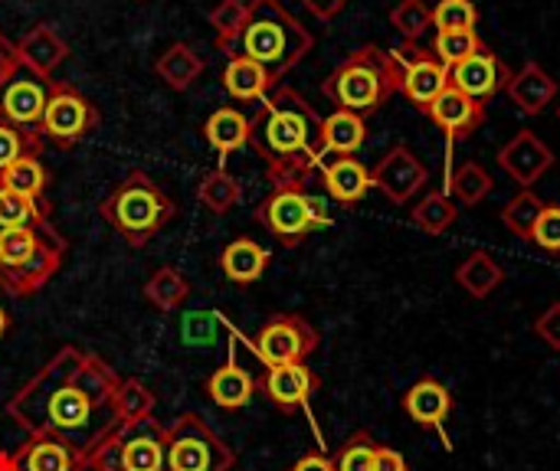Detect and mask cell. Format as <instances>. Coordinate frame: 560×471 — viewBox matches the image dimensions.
<instances>
[{"label": "cell", "mask_w": 560, "mask_h": 471, "mask_svg": "<svg viewBox=\"0 0 560 471\" xmlns=\"http://www.w3.org/2000/svg\"><path fill=\"white\" fill-rule=\"evenodd\" d=\"M121 377L95 354L62 348L7 403V416L26 436H52L82 462L118 426L115 393Z\"/></svg>", "instance_id": "cell-1"}, {"label": "cell", "mask_w": 560, "mask_h": 471, "mask_svg": "<svg viewBox=\"0 0 560 471\" xmlns=\"http://www.w3.org/2000/svg\"><path fill=\"white\" fill-rule=\"evenodd\" d=\"M253 151L266 164V177L272 187L282 184H308V177L322 167V118L292 85H276L253 115Z\"/></svg>", "instance_id": "cell-2"}, {"label": "cell", "mask_w": 560, "mask_h": 471, "mask_svg": "<svg viewBox=\"0 0 560 471\" xmlns=\"http://www.w3.org/2000/svg\"><path fill=\"white\" fill-rule=\"evenodd\" d=\"M315 46V36L279 3V0H249L246 20L236 30L233 39L217 43V49L233 59L246 56L259 66H266L276 79L289 75Z\"/></svg>", "instance_id": "cell-3"}, {"label": "cell", "mask_w": 560, "mask_h": 471, "mask_svg": "<svg viewBox=\"0 0 560 471\" xmlns=\"http://www.w3.org/2000/svg\"><path fill=\"white\" fill-rule=\"evenodd\" d=\"M98 216L131 246L141 249L148 246L174 216L177 207L174 200L164 193V187L144 174V170H131L102 203H98Z\"/></svg>", "instance_id": "cell-4"}, {"label": "cell", "mask_w": 560, "mask_h": 471, "mask_svg": "<svg viewBox=\"0 0 560 471\" xmlns=\"http://www.w3.org/2000/svg\"><path fill=\"white\" fill-rule=\"evenodd\" d=\"M69 243L52 229H0V289L10 298H30L62 269Z\"/></svg>", "instance_id": "cell-5"}, {"label": "cell", "mask_w": 560, "mask_h": 471, "mask_svg": "<svg viewBox=\"0 0 560 471\" xmlns=\"http://www.w3.org/2000/svg\"><path fill=\"white\" fill-rule=\"evenodd\" d=\"M322 95L345 111H354L361 118L381 111L390 95H397V66L390 52L368 43L354 49L335 72L322 82Z\"/></svg>", "instance_id": "cell-6"}, {"label": "cell", "mask_w": 560, "mask_h": 471, "mask_svg": "<svg viewBox=\"0 0 560 471\" xmlns=\"http://www.w3.org/2000/svg\"><path fill=\"white\" fill-rule=\"evenodd\" d=\"M253 220L276 236L285 249L302 246L315 229L331 226L328 203L305 190V184H282L272 187V193L253 210Z\"/></svg>", "instance_id": "cell-7"}, {"label": "cell", "mask_w": 560, "mask_h": 471, "mask_svg": "<svg viewBox=\"0 0 560 471\" xmlns=\"http://www.w3.org/2000/svg\"><path fill=\"white\" fill-rule=\"evenodd\" d=\"M167 439L164 423L154 416L118 423L112 436L89 456L85 469L92 471H167Z\"/></svg>", "instance_id": "cell-8"}, {"label": "cell", "mask_w": 560, "mask_h": 471, "mask_svg": "<svg viewBox=\"0 0 560 471\" xmlns=\"http://www.w3.org/2000/svg\"><path fill=\"white\" fill-rule=\"evenodd\" d=\"M164 439L167 471H230L236 466V452L197 413H184L164 426Z\"/></svg>", "instance_id": "cell-9"}, {"label": "cell", "mask_w": 560, "mask_h": 471, "mask_svg": "<svg viewBox=\"0 0 560 471\" xmlns=\"http://www.w3.org/2000/svg\"><path fill=\"white\" fill-rule=\"evenodd\" d=\"M98 121H102V115L92 98H85L75 85H69L62 79L49 82V98H46V108L39 118L43 141H52L56 148L69 151L82 138H89L98 128Z\"/></svg>", "instance_id": "cell-10"}, {"label": "cell", "mask_w": 560, "mask_h": 471, "mask_svg": "<svg viewBox=\"0 0 560 471\" xmlns=\"http://www.w3.org/2000/svg\"><path fill=\"white\" fill-rule=\"evenodd\" d=\"M390 59L397 66V92L427 115V108L450 89V66L420 43H400L390 49Z\"/></svg>", "instance_id": "cell-11"}, {"label": "cell", "mask_w": 560, "mask_h": 471, "mask_svg": "<svg viewBox=\"0 0 560 471\" xmlns=\"http://www.w3.org/2000/svg\"><path fill=\"white\" fill-rule=\"evenodd\" d=\"M318 331L302 315H272L256 338H249V348L266 367H282L308 361L318 351Z\"/></svg>", "instance_id": "cell-12"}, {"label": "cell", "mask_w": 560, "mask_h": 471, "mask_svg": "<svg viewBox=\"0 0 560 471\" xmlns=\"http://www.w3.org/2000/svg\"><path fill=\"white\" fill-rule=\"evenodd\" d=\"M427 115L433 118V125H440V128L446 131V190H450V180H453V174H456V167H453V148H456V141L472 138V134L486 125V105L476 102V98H469V95H463L459 89L450 85V89L427 108ZM446 190H443V193H446Z\"/></svg>", "instance_id": "cell-13"}, {"label": "cell", "mask_w": 560, "mask_h": 471, "mask_svg": "<svg viewBox=\"0 0 560 471\" xmlns=\"http://www.w3.org/2000/svg\"><path fill=\"white\" fill-rule=\"evenodd\" d=\"M512 69H509V62L495 52V49H489L486 43L472 52V56H466L463 62H456L453 69H450V85L453 89H459L463 95H469V98H476V102H492L499 92H505L509 89V82H512Z\"/></svg>", "instance_id": "cell-14"}, {"label": "cell", "mask_w": 560, "mask_h": 471, "mask_svg": "<svg viewBox=\"0 0 560 471\" xmlns=\"http://www.w3.org/2000/svg\"><path fill=\"white\" fill-rule=\"evenodd\" d=\"M430 180L427 164L407 148V144H394L374 167H371V184L397 207L410 203Z\"/></svg>", "instance_id": "cell-15"}, {"label": "cell", "mask_w": 560, "mask_h": 471, "mask_svg": "<svg viewBox=\"0 0 560 471\" xmlns=\"http://www.w3.org/2000/svg\"><path fill=\"white\" fill-rule=\"evenodd\" d=\"M49 82L52 79H39L30 69H20L16 75L0 82V121L39 131V118L49 98Z\"/></svg>", "instance_id": "cell-16"}, {"label": "cell", "mask_w": 560, "mask_h": 471, "mask_svg": "<svg viewBox=\"0 0 560 471\" xmlns=\"http://www.w3.org/2000/svg\"><path fill=\"white\" fill-rule=\"evenodd\" d=\"M0 471H85V462L52 436H26L0 452Z\"/></svg>", "instance_id": "cell-17"}, {"label": "cell", "mask_w": 560, "mask_h": 471, "mask_svg": "<svg viewBox=\"0 0 560 471\" xmlns=\"http://www.w3.org/2000/svg\"><path fill=\"white\" fill-rule=\"evenodd\" d=\"M259 390L269 397L272 407H279L282 413H295V410H308L312 397L318 393L322 380L312 367L302 364H282V367H266V374L256 380Z\"/></svg>", "instance_id": "cell-18"}, {"label": "cell", "mask_w": 560, "mask_h": 471, "mask_svg": "<svg viewBox=\"0 0 560 471\" xmlns=\"http://www.w3.org/2000/svg\"><path fill=\"white\" fill-rule=\"evenodd\" d=\"M495 161L515 184H522V190H532V184L555 167V151L535 131H518L509 144H502Z\"/></svg>", "instance_id": "cell-19"}, {"label": "cell", "mask_w": 560, "mask_h": 471, "mask_svg": "<svg viewBox=\"0 0 560 471\" xmlns=\"http://www.w3.org/2000/svg\"><path fill=\"white\" fill-rule=\"evenodd\" d=\"M400 407H404V413H407L417 426L440 433L443 446L453 449V446H450V436H446V416L453 413V393H450L446 384H440L436 377H420V380L404 393V403H400Z\"/></svg>", "instance_id": "cell-20"}, {"label": "cell", "mask_w": 560, "mask_h": 471, "mask_svg": "<svg viewBox=\"0 0 560 471\" xmlns=\"http://www.w3.org/2000/svg\"><path fill=\"white\" fill-rule=\"evenodd\" d=\"M322 187L331 200L351 207V203H361L368 197V190H374L371 184V167L361 164L358 157H325L322 167Z\"/></svg>", "instance_id": "cell-21"}, {"label": "cell", "mask_w": 560, "mask_h": 471, "mask_svg": "<svg viewBox=\"0 0 560 471\" xmlns=\"http://www.w3.org/2000/svg\"><path fill=\"white\" fill-rule=\"evenodd\" d=\"M16 49L23 69H30L39 79H52V72L69 59V43L49 23H36L23 39H16Z\"/></svg>", "instance_id": "cell-22"}, {"label": "cell", "mask_w": 560, "mask_h": 471, "mask_svg": "<svg viewBox=\"0 0 560 471\" xmlns=\"http://www.w3.org/2000/svg\"><path fill=\"white\" fill-rule=\"evenodd\" d=\"M505 92H509V98L518 105L522 115L535 118V115H541V111L558 98V82H555V75H551L545 66H538L535 59H528V62L512 75V82H509Z\"/></svg>", "instance_id": "cell-23"}, {"label": "cell", "mask_w": 560, "mask_h": 471, "mask_svg": "<svg viewBox=\"0 0 560 471\" xmlns=\"http://www.w3.org/2000/svg\"><path fill=\"white\" fill-rule=\"evenodd\" d=\"M249 134H253V118L246 111H240L236 105H223V108L210 111V118L203 121V138L223 161L233 151H243L249 144Z\"/></svg>", "instance_id": "cell-24"}, {"label": "cell", "mask_w": 560, "mask_h": 471, "mask_svg": "<svg viewBox=\"0 0 560 471\" xmlns=\"http://www.w3.org/2000/svg\"><path fill=\"white\" fill-rule=\"evenodd\" d=\"M276 85H279V79H276L266 66H259V62H253V59H246V56L226 59L223 89H226V95H230L233 102H262Z\"/></svg>", "instance_id": "cell-25"}, {"label": "cell", "mask_w": 560, "mask_h": 471, "mask_svg": "<svg viewBox=\"0 0 560 471\" xmlns=\"http://www.w3.org/2000/svg\"><path fill=\"white\" fill-rule=\"evenodd\" d=\"M368 141V118L335 108L322 118V151L325 157H354Z\"/></svg>", "instance_id": "cell-26"}, {"label": "cell", "mask_w": 560, "mask_h": 471, "mask_svg": "<svg viewBox=\"0 0 560 471\" xmlns=\"http://www.w3.org/2000/svg\"><path fill=\"white\" fill-rule=\"evenodd\" d=\"M203 390H207V397H210L220 410H243V407H249V400L256 397L259 384H256V377H253L249 370H243V367L230 357L223 367H217V370L210 374V380L203 384Z\"/></svg>", "instance_id": "cell-27"}, {"label": "cell", "mask_w": 560, "mask_h": 471, "mask_svg": "<svg viewBox=\"0 0 560 471\" xmlns=\"http://www.w3.org/2000/svg\"><path fill=\"white\" fill-rule=\"evenodd\" d=\"M220 269L233 285H253L269 269V249L249 236H240L220 252Z\"/></svg>", "instance_id": "cell-28"}, {"label": "cell", "mask_w": 560, "mask_h": 471, "mask_svg": "<svg viewBox=\"0 0 560 471\" xmlns=\"http://www.w3.org/2000/svg\"><path fill=\"white\" fill-rule=\"evenodd\" d=\"M203 72V59L187 46V43H171L158 59H154V75L174 89V92H184L190 89Z\"/></svg>", "instance_id": "cell-29"}, {"label": "cell", "mask_w": 560, "mask_h": 471, "mask_svg": "<svg viewBox=\"0 0 560 471\" xmlns=\"http://www.w3.org/2000/svg\"><path fill=\"white\" fill-rule=\"evenodd\" d=\"M456 282H459L472 298H489V295L505 282V269L495 262V256H492V252L476 249V252H469V256L459 262V269H456Z\"/></svg>", "instance_id": "cell-30"}, {"label": "cell", "mask_w": 560, "mask_h": 471, "mask_svg": "<svg viewBox=\"0 0 560 471\" xmlns=\"http://www.w3.org/2000/svg\"><path fill=\"white\" fill-rule=\"evenodd\" d=\"M49 213H52V203H36V200L0 184V229H16V226L52 229Z\"/></svg>", "instance_id": "cell-31"}, {"label": "cell", "mask_w": 560, "mask_h": 471, "mask_svg": "<svg viewBox=\"0 0 560 471\" xmlns=\"http://www.w3.org/2000/svg\"><path fill=\"white\" fill-rule=\"evenodd\" d=\"M197 200H200L203 210H210V213H217V216H226L230 210L240 207L243 187H240V180H236L226 167H213V170H207V174L200 177V184H197Z\"/></svg>", "instance_id": "cell-32"}, {"label": "cell", "mask_w": 560, "mask_h": 471, "mask_svg": "<svg viewBox=\"0 0 560 471\" xmlns=\"http://www.w3.org/2000/svg\"><path fill=\"white\" fill-rule=\"evenodd\" d=\"M190 295V282L174 269V266H161L151 272V279L144 282V298L148 305H154L158 311H177Z\"/></svg>", "instance_id": "cell-33"}, {"label": "cell", "mask_w": 560, "mask_h": 471, "mask_svg": "<svg viewBox=\"0 0 560 471\" xmlns=\"http://www.w3.org/2000/svg\"><path fill=\"white\" fill-rule=\"evenodd\" d=\"M0 184L10 187V190H16V193H23V197H30V200H36V203H49V197H46L49 174H46V167H43V161L36 154L20 157L16 164H10L3 170Z\"/></svg>", "instance_id": "cell-34"}, {"label": "cell", "mask_w": 560, "mask_h": 471, "mask_svg": "<svg viewBox=\"0 0 560 471\" xmlns=\"http://www.w3.org/2000/svg\"><path fill=\"white\" fill-rule=\"evenodd\" d=\"M456 216H459V203H456L450 193H443V190L427 193V197L410 210L413 226H420V229H423V233H430V236L446 233V229L456 223Z\"/></svg>", "instance_id": "cell-35"}, {"label": "cell", "mask_w": 560, "mask_h": 471, "mask_svg": "<svg viewBox=\"0 0 560 471\" xmlns=\"http://www.w3.org/2000/svg\"><path fill=\"white\" fill-rule=\"evenodd\" d=\"M492 190H495L492 174H489L479 161H466V164L453 174L446 193H450L456 203H463V207H476V203H482Z\"/></svg>", "instance_id": "cell-36"}, {"label": "cell", "mask_w": 560, "mask_h": 471, "mask_svg": "<svg viewBox=\"0 0 560 471\" xmlns=\"http://www.w3.org/2000/svg\"><path fill=\"white\" fill-rule=\"evenodd\" d=\"M154 393L148 384H141L138 377H125L118 384V393H115V413H118V423H135V420H148L154 416Z\"/></svg>", "instance_id": "cell-37"}, {"label": "cell", "mask_w": 560, "mask_h": 471, "mask_svg": "<svg viewBox=\"0 0 560 471\" xmlns=\"http://www.w3.org/2000/svg\"><path fill=\"white\" fill-rule=\"evenodd\" d=\"M541 210H545V200L535 190H522L518 197H512L502 207V223H505V229H512V236L532 239V229H535Z\"/></svg>", "instance_id": "cell-38"}, {"label": "cell", "mask_w": 560, "mask_h": 471, "mask_svg": "<svg viewBox=\"0 0 560 471\" xmlns=\"http://www.w3.org/2000/svg\"><path fill=\"white\" fill-rule=\"evenodd\" d=\"M39 151H43V134L39 131L0 121V177H3V170L10 164H16L20 157H30V154L39 157Z\"/></svg>", "instance_id": "cell-39"}, {"label": "cell", "mask_w": 560, "mask_h": 471, "mask_svg": "<svg viewBox=\"0 0 560 471\" xmlns=\"http://www.w3.org/2000/svg\"><path fill=\"white\" fill-rule=\"evenodd\" d=\"M394 30L404 36V43H420V36L433 26V7L427 0H397L390 10Z\"/></svg>", "instance_id": "cell-40"}, {"label": "cell", "mask_w": 560, "mask_h": 471, "mask_svg": "<svg viewBox=\"0 0 560 471\" xmlns=\"http://www.w3.org/2000/svg\"><path fill=\"white\" fill-rule=\"evenodd\" d=\"M482 46V39H479V33L476 30H443V33H436L433 36V56L443 62V66H456V62H463L466 56H472L476 49Z\"/></svg>", "instance_id": "cell-41"}, {"label": "cell", "mask_w": 560, "mask_h": 471, "mask_svg": "<svg viewBox=\"0 0 560 471\" xmlns=\"http://www.w3.org/2000/svg\"><path fill=\"white\" fill-rule=\"evenodd\" d=\"M374 449L377 443L368 429L351 433L335 456V471H374Z\"/></svg>", "instance_id": "cell-42"}, {"label": "cell", "mask_w": 560, "mask_h": 471, "mask_svg": "<svg viewBox=\"0 0 560 471\" xmlns=\"http://www.w3.org/2000/svg\"><path fill=\"white\" fill-rule=\"evenodd\" d=\"M433 26L443 30H476L479 26V7L476 0H440L433 7Z\"/></svg>", "instance_id": "cell-43"}, {"label": "cell", "mask_w": 560, "mask_h": 471, "mask_svg": "<svg viewBox=\"0 0 560 471\" xmlns=\"http://www.w3.org/2000/svg\"><path fill=\"white\" fill-rule=\"evenodd\" d=\"M220 325L223 321H220L217 311H187L180 318V341L187 348H213Z\"/></svg>", "instance_id": "cell-44"}, {"label": "cell", "mask_w": 560, "mask_h": 471, "mask_svg": "<svg viewBox=\"0 0 560 471\" xmlns=\"http://www.w3.org/2000/svg\"><path fill=\"white\" fill-rule=\"evenodd\" d=\"M246 10H249V0H220L213 10H210V26L217 33V43H226L236 36V30L243 26L246 20Z\"/></svg>", "instance_id": "cell-45"}, {"label": "cell", "mask_w": 560, "mask_h": 471, "mask_svg": "<svg viewBox=\"0 0 560 471\" xmlns=\"http://www.w3.org/2000/svg\"><path fill=\"white\" fill-rule=\"evenodd\" d=\"M532 239L541 246V249H548V252H560V203H545V210H541V216H538V223H535V229H532Z\"/></svg>", "instance_id": "cell-46"}, {"label": "cell", "mask_w": 560, "mask_h": 471, "mask_svg": "<svg viewBox=\"0 0 560 471\" xmlns=\"http://www.w3.org/2000/svg\"><path fill=\"white\" fill-rule=\"evenodd\" d=\"M535 334L551 348V351H560V302L548 305L538 321H535Z\"/></svg>", "instance_id": "cell-47"}, {"label": "cell", "mask_w": 560, "mask_h": 471, "mask_svg": "<svg viewBox=\"0 0 560 471\" xmlns=\"http://www.w3.org/2000/svg\"><path fill=\"white\" fill-rule=\"evenodd\" d=\"M20 69H23V62H20L16 43L7 33H0V82H7L10 75H16Z\"/></svg>", "instance_id": "cell-48"}, {"label": "cell", "mask_w": 560, "mask_h": 471, "mask_svg": "<svg viewBox=\"0 0 560 471\" xmlns=\"http://www.w3.org/2000/svg\"><path fill=\"white\" fill-rule=\"evenodd\" d=\"M374 471H410V466L394 446H377L374 449Z\"/></svg>", "instance_id": "cell-49"}, {"label": "cell", "mask_w": 560, "mask_h": 471, "mask_svg": "<svg viewBox=\"0 0 560 471\" xmlns=\"http://www.w3.org/2000/svg\"><path fill=\"white\" fill-rule=\"evenodd\" d=\"M348 3H351V0H302V7L312 10L318 20H335Z\"/></svg>", "instance_id": "cell-50"}, {"label": "cell", "mask_w": 560, "mask_h": 471, "mask_svg": "<svg viewBox=\"0 0 560 471\" xmlns=\"http://www.w3.org/2000/svg\"><path fill=\"white\" fill-rule=\"evenodd\" d=\"M289 471H335V459L325 452H305Z\"/></svg>", "instance_id": "cell-51"}, {"label": "cell", "mask_w": 560, "mask_h": 471, "mask_svg": "<svg viewBox=\"0 0 560 471\" xmlns=\"http://www.w3.org/2000/svg\"><path fill=\"white\" fill-rule=\"evenodd\" d=\"M10 325H13V321H10V315H7V311L0 308V338H3L7 331H10Z\"/></svg>", "instance_id": "cell-52"}, {"label": "cell", "mask_w": 560, "mask_h": 471, "mask_svg": "<svg viewBox=\"0 0 560 471\" xmlns=\"http://www.w3.org/2000/svg\"><path fill=\"white\" fill-rule=\"evenodd\" d=\"M558 118H560V105H558Z\"/></svg>", "instance_id": "cell-53"}]
</instances>
